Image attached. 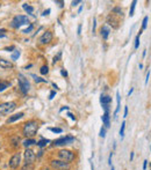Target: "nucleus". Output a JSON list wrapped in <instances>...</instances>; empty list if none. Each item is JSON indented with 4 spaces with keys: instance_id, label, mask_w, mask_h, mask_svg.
I'll list each match as a JSON object with an SVG mask.
<instances>
[{
    "instance_id": "nucleus-1",
    "label": "nucleus",
    "mask_w": 151,
    "mask_h": 170,
    "mask_svg": "<svg viewBox=\"0 0 151 170\" xmlns=\"http://www.w3.org/2000/svg\"><path fill=\"white\" fill-rule=\"evenodd\" d=\"M40 129V122L36 119H30L23 124L22 126V134L26 137V139H33L36 135L37 131Z\"/></svg>"
},
{
    "instance_id": "nucleus-2",
    "label": "nucleus",
    "mask_w": 151,
    "mask_h": 170,
    "mask_svg": "<svg viewBox=\"0 0 151 170\" xmlns=\"http://www.w3.org/2000/svg\"><path fill=\"white\" fill-rule=\"evenodd\" d=\"M57 157L58 160H62V161L66 162V163H71L72 161H75L76 154L75 152H72L70 149H59L57 152Z\"/></svg>"
},
{
    "instance_id": "nucleus-3",
    "label": "nucleus",
    "mask_w": 151,
    "mask_h": 170,
    "mask_svg": "<svg viewBox=\"0 0 151 170\" xmlns=\"http://www.w3.org/2000/svg\"><path fill=\"white\" fill-rule=\"evenodd\" d=\"M16 102L11 101V102H4L0 103V116H8L16 109Z\"/></svg>"
},
{
    "instance_id": "nucleus-4",
    "label": "nucleus",
    "mask_w": 151,
    "mask_h": 170,
    "mask_svg": "<svg viewBox=\"0 0 151 170\" xmlns=\"http://www.w3.org/2000/svg\"><path fill=\"white\" fill-rule=\"evenodd\" d=\"M29 23V19L26 15H16L14 16L13 20L9 23V27L13 29H19L22 24H28Z\"/></svg>"
},
{
    "instance_id": "nucleus-5",
    "label": "nucleus",
    "mask_w": 151,
    "mask_h": 170,
    "mask_svg": "<svg viewBox=\"0 0 151 170\" xmlns=\"http://www.w3.org/2000/svg\"><path fill=\"white\" fill-rule=\"evenodd\" d=\"M20 166H21V153L16 150L9 159L8 168L11 170H16L20 168Z\"/></svg>"
},
{
    "instance_id": "nucleus-6",
    "label": "nucleus",
    "mask_w": 151,
    "mask_h": 170,
    "mask_svg": "<svg viewBox=\"0 0 151 170\" xmlns=\"http://www.w3.org/2000/svg\"><path fill=\"white\" fill-rule=\"evenodd\" d=\"M18 83H19V89L20 92L22 93L23 95L28 94L29 89H30V83L28 81V79L22 74H19L18 75Z\"/></svg>"
},
{
    "instance_id": "nucleus-7",
    "label": "nucleus",
    "mask_w": 151,
    "mask_h": 170,
    "mask_svg": "<svg viewBox=\"0 0 151 170\" xmlns=\"http://www.w3.org/2000/svg\"><path fill=\"white\" fill-rule=\"evenodd\" d=\"M50 167L53 170H70V163L62 161V160H58V159H53L49 162Z\"/></svg>"
},
{
    "instance_id": "nucleus-8",
    "label": "nucleus",
    "mask_w": 151,
    "mask_h": 170,
    "mask_svg": "<svg viewBox=\"0 0 151 170\" xmlns=\"http://www.w3.org/2000/svg\"><path fill=\"white\" fill-rule=\"evenodd\" d=\"M75 141V138L71 137V135H65V137H62L59 139H56L53 141V146L55 147H59V146H65V145H69Z\"/></svg>"
},
{
    "instance_id": "nucleus-9",
    "label": "nucleus",
    "mask_w": 151,
    "mask_h": 170,
    "mask_svg": "<svg viewBox=\"0 0 151 170\" xmlns=\"http://www.w3.org/2000/svg\"><path fill=\"white\" fill-rule=\"evenodd\" d=\"M53 31L50 30L44 31L43 35L39 38V45H48V44H50L53 42Z\"/></svg>"
},
{
    "instance_id": "nucleus-10",
    "label": "nucleus",
    "mask_w": 151,
    "mask_h": 170,
    "mask_svg": "<svg viewBox=\"0 0 151 170\" xmlns=\"http://www.w3.org/2000/svg\"><path fill=\"white\" fill-rule=\"evenodd\" d=\"M23 159H25V163H33L34 164L36 161V154L30 148H26V150L23 153Z\"/></svg>"
},
{
    "instance_id": "nucleus-11",
    "label": "nucleus",
    "mask_w": 151,
    "mask_h": 170,
    "mask_svg": "<svg viewBox=\"0 0 151 170\" xmlns=\"http://www.w3.org/2000/svg\"><path fill=\"white\" fill-rule=\"evenodd\" d=\"M107 23L112 26V28L114 29H117L120 27V20H119V16H116L115 14L111 13L108 16H107Z\"/></svg>"
},
{
    "instance_id": "nucleus-12",
    "label": "nucleus",
    "mask_w": 151,
    "mask_h": 170,
    "mask_svg": "<svg viewBox=\"0 0 151 170\" xmlns=\"http://www.w3.org/2000/svg\"><path fill=\"white\" fill-rule=\"evenodd\" d=\"M21 144H22V141H21V138H20L19 135H13V137H11V139H9V145H11V147H12L14 150H19L20 145Z\"/></svg>"
},
{
    "instance_id": "nucleus-13",
    "label": "nucleus",
    "mask_w": 151,
    "mask_h": 170,
    "mask_svg": "<svg viewBox=\"0 0 151 170\" xmlns=\"http://www.w3.org/2000/svg\"><path fill=\"white\" fill-rule=\"evenodd\" d=\"M100 102H101L102 108L105 109V111H108V107H109V104L112 103V97L111 96H101Z\"/></svg>"
},
{
    "instance_id": "nucleus-14",
    "label": "nucleus",
    "mask_w": 151,
    "mask_h": 170,
    "mask_svg": "<svg viewBox=\"0 0 151 170\" xmlns=\"http://www.w3.org/2000/svg\"><path fill=\"white\" fill-rule=\"evenodd\" d=\"M0 67H1V68H5V70L13 68V63L11 60L4 59V58H0Z\"/></svg>"
},
{
    "instance_id": "nucleus-15",
    "label": "nucleus",
    "mask_w": 151,
    "mask_h": 170,
    "mask_svg": "<svg viewBox=\"0 0 151 170\" xmlns=\"http://www.w3.org/2000/svg\"><path fill=\"white\" fill-rule=\"evenodd\" d=\"M23 116H25V113H23V112L15 113V115H13V116H9V117L7 118L6 123H7V124H12V123L16 122V120H19V119H21Z\"/></svg>"
},
{
    "instance_id": "nucleus-16",
    "label": "nucleus",
    "mask_w": 151,
    "mask_h": 170,
    "mask_svg": "<svg viewBox=\"0 0 151 170\" xmlns=\"http://www.w3.org/2000/svg\"><path fill=\"white\" fill-rule=\"evenodd\" d=\"M102 123H103V125H105V127H109V112L108 111H105V113L102 115Z\"/></svg>"
},
{
    "instance_id": "nucleus-17",
    "label": "nucleus",
    "mask_w": 151,
    "mask_h": 170,
    "mask_svg": "<svg viewBox=\"0 0 151 170\" xmlns=\"http://www.w3.org/2000/svg\"><path fill=\"white\" fill-rule=\"evenodd\" d=\"M109 33H111V30H109V28L106 26H103L101 28V30H100V34H101V37L103 39H107L108 38V36H109Z\"/></svg>"
},
{
    "instance_id": "nucleus-18",
    "label": "nucleus",
    "mask_w": 151,
    "mask_h": 170,
    "mask_svg": "<svg viewBox=\"0 0 151 170\" xmlns=\"http://www.w3.org/2000/svg\"><path fill=\"white\" fill-rule=\"evenodd\" d=\"M36 142H37V141H35L34 139H25L22 141V146L25 148H29L33 145H36Z\"/></svg>"
},
{
    "instance_id": "nucleus-19",
    "label": "nucleus",
    "mask_w": 151,
    "mask_h": 170,
    "mask_svg": "<svg viewBox=\"0 0 151 170\" xmlns=\"http://www.w3.org/2000/svg\"><path fill=\"white\" fill-rule=\"evenodd\" d=\"M49 142H50L49 139H44V138H43V139L39 140V141L36 142V145H37V146H39L40 148H43V147H45V146L49 144Z\"/></svg>"
},
{
    "instance_id": "nucleus-20",
    "label": "nucleus",
    "mask_w": 151,
    "mask_h": 170,
    "mask_svg": "<svg viewBox=\"0 0 151 170\" xmlns=\"http://www.w3.org/2000/svg\"><path fill=\"white\" fill-rule=\"evenodd\" d=\"M22 8L25 9V11H26V12L29 14V15H33V12H34L33 6H30V5H28V4H23L22 5Z\"/></svg>"
},
{
    "instance_id": "nucleus-21",
    "label": "nucleus",
    "mask_w": 151,
    "mask_h": 170,
    "mask_svg": "<svg viewBox=\"0 0 151 170\" xmlns=\"http://www.w3.org/2000/svg\"><path fill=\"white\" fill-rule=\"evenodd\" d=\"M11 86V82L9 81H0V92H4L5 89Z\"/></svg>"
},
{
    "instance_id": "nucleus-22",
    "label": "nucleus",
    "mask_w": 151,
    "mask_h": 170,
    "mask_svg": "<svg viewBox=\"0 0 151 170\" xmlns=\"http://www.w3.org/2000/svg\"><path fill=\"white\" fill-rule=\"evenodd\" d=\"M21 170H35V166L33 163H23Z\"/></svg>"
},
{
    "instance_id": "nucleus-23",
    "label": "nucleus",
    "mask_w": 151,
    "mask_h": 170,
    "mask_svg": "<svg viewBox=\"0 0 151 170\" xmlns=\"http://www.w3.org/2000/svg\"><path fill=\"white\" fill-rule=\"evenodd\" d=\"M112 13L115 14L116 16H122L123 15V12H122L121 7H114V8L112 9Z\"/></svg>"
},
{
    "instance_id": "nucleus-24",
    "label": "nucleus",
    "mask_w": 151,
    "mask_h": 170,
    "mask_svg": "<svg viewBox=\"0 0 151 170\" xmlns=\"http://www.w3.org/2000/svg\"><path fill=\"white\" fill-rule=\"evenodd\" d=\"M40 73L42 75H45L49 73V67H48V65H43L42 67L40 68Z\"/></svg>"
},
{
    "instance_id": "nucleus-25",
    "label": "nucleus",
    "mask_w": 151,
    "mask_h": 170,
    "mask_svg": "<svg viewBox=\"0 0 151 170\" xmlns=\"http://www.w3.org/2000/svg\"><path fill=\"white\" fill-rule=\"evenodd\" d=\"M31 78H34V81L35 82H47V80L45 79H42V78H40V76H37V75H35V74H31Z\"/></svg>"
},
{
    "instance_id": "nucleus-26",
    "label": "nucleus",
    "mask_w": 151,
    "mask_h": 170,
    "mask_svg": "<svg viewBox=\"0 0 151 170\" xmlns=\"http://www.w3.org/2000/svg\"><path fill=\"white\" fill-rule=\"evenodd\" d=\"M116 97H117V107H116L115 112H114V117H115V118H116V115H117V112H119V110H120V94H119V93L116 94Z\"/></svg>"
},
{
    "instance_id": "nucleus-27",
    "label": "nucleus",
    "mask_w": 151,
    "mask_h": 170,
    "mask_svg": "<svg viewBox=\"0 0 151 170\" xmlns=\"http://www.w3.org/2000/svg\"><path fill=\"white\" fill-rule=\"evenodd\" d=\"M148 20H149V18H148V16H145V18L143 19V24H142V30L140 31V34H138V36L141 35V34H142V31L144 30V29H145V28H147V26H148Z\"/></svg>"
},
{
    "instance_id": "nucleus-28",
    "label": "nucleus",
    "mask_w": 151,
    "mask_h": 170,
    "mask_svg": "<svg viewBox=\"0 0 151 170\" xmlns=\"http://www.w3.org/2000/svg\"><path fill=\"white\" fill-rule=\"evenodd\" d=\"M135 7H136V1L134 0L133 2H131V7H130V12H129V15H130V16H133V15H134V12H135Z\"/></svg>"
},
{
    "instance_id": "nucleus-29",
    "label": "nucleus",
    "mask_w": 151,
    "mask_h": 170,
    "mask_svg": "<svg viewBox=\"0 0 151 170\" xmlns=\"http://www.w3.org/2000/svg\"><path fill=\"white\" fill-rule=\"evenodd\" d=\"M125 129H126V123L123 122L121 124V129H120V135L121 138H123V135H125Z\"/></svg>"
},
{
    "instance_id": "nucleus-30",
    "label": "nucleus",
    "mask_w": 151,
    "mask_h": 170,
    "mask_svg": "<svg viewBox=\"0 0 151 170\" xmlns=\"http://www.w3.org/2000/svg\"><path fill=\"white\" fill-rule=\"evenodd\" d=\"M19 57H20V51H15L14 53H12L11 58H12V60H16Z\"/></svg>"
},
{
    "instance_id": "nucleus-31",
    "label": "nucleus",
    "mask_w": 151,
    "mask_h": 170,
    "mask_svg": "<svg viewBox=\"0 0 151 170\" xmlns=\"http://www.w3.org/2000/svg\"><path fill=\"white\" fill-rule=\"evenodd\" d=\"M50 131L53 132V133H62L63 130L62 129H59V127H51V129H50Z\"/></svg>"
},
{
    "instance_id": "nucleus-32",
    "label": "nucleus",
    "mask_w": 151,
    "mask_h": 170,
    "mask_svg": "<svg viewBox=\"0 0 151 170\" xmlns=\"http://www.w3.org/2000/svg\"><path fill=\"white\" fill-rule=\"evenodd\" d=\"M61 57H62V52H58L57 56H55V57H53V64H56L57 61H59V59H61Z\"/></svg>"
},
{
    "instance_id": "nucleus-33",
    "label": "nucleus",
    "mask_w": 151,
    "mask_h": 170,
    "mask_svg": "<svg viewBox=\"0 0 151 170\" xmlns=\"http://www.w3.org/2000/svg\"><path fill=\"white\" fill-rule=\"evenodd\" d=\"M33 29H34V26H33V24H29V27H28L27 29H25V30H22V33L23 34H29Z\"/></svg>"
},
{
    "instance_id": "nucleus-34",
    "label": "nucleus",
    "mask_w": 151,
    "mask_h": 170,
    "mask_svg": "<svg viewBox=\"0 0 151 170\" xmlns=\"http://www.w3.org/2000/svg\"><path fill=\"white\" fill-rule=\"evenodd\" d=\"M100 137H102V138L106 137V127L105 126L101 127V130H100Z\"/></svg>"
},
{
    "instance_id": "nucleus-35",
    "label": "nucleus",
    "mask_w": 151,
    "mask_h": 170,
    "mask_svg": "<svg viewBox=\"0 0 151 170\" xmlns=\"http://www.w3.org/2000/svg\"><path fill=\"white\" fill-rule=\"evenodd\" d=\"M140 46V36H136V38H135V49H138Z\"/></svg>"
},
{
    "instance_id": "nucleus-36",
    "label": "nucleus",
    "mask_w": 151,
    "mask_h": 170,
    "mask_svg": "<svg viewBox=\"0 0 151 170\" xmlns=\"http://www.w3.org/2000/svg\"><path fill=\"white\" fill-rule=\"evenodd\" d=\"M5 51H12V50H15V46L14 45H12V46H7V48L4 49Z\"/></svg>"
},
{
    "instance_id": "nucleus-37",
    "label": "nucleus",
    "mask_w": 151,
    "mask_h": 170,
    "mask_svg": "<svg viewBox=\"0 0 151 170\" xmlns=\"http://www.w3.org/2000/svg\"><path fill=\"white\" fill-rule=\"evenodd\" d=\"M61 74H62L64 78H66V76H67V72L65 70H62V71H61Z\"/></svg>"
},
{
    "instance_id": "nucleus-38",
    "label": "nucleus",
    "mask_w": 151,
    "mask_h": 170,
    "mask_svg": "<svg viewBox=\"0 0 151 170\" xmlns=\"http://www.w3.org/2000/svg\"><path fill=\"white\" fill-rule=\"evenodd\" d=\"M56 95V92H51L50 93V95H49V100H53V96Z\"/></svg>"
},
{
    "instance_id": "nucleus-39",
    "label": "nucleus",
    "mask_w": 151,
    "mask_h": 170,
    "mask_svg": "<svg viewBox=\"0 0 151 170\" xmlns=\"http://www.w3.org/2000/svg\"><path fill=\"white\" fill-rule=\"evenodd\" d=\"M55 2H56V4L59 5V7H63V6H64V1H57V0H56Z\"/></svg>"
},
{
    "instance_id": "nucleus-40",
    "label": "nucleus",
    "mask_w": 151,
    "mask_h": 170,
    "mask_svg": "<svg viewBox=\"0 0 151 170\" xmlns=\"http://www.w3.org/2000/svg\"><path fill=\"white\" fill-rule=\"evenodd\" d=\"M81 1L80 0H76V1H72V6H77L78 4H80Z\"/></svg>"
},
{
    "instance_id": "nucleus-41",
    "label": "nucleus",
    "mask_w": 151,
    "mask_h": 170,
    "mask_svg": "<svg viewBox=\"0 0 151 170\" xmlns=\"http://www.w3.org/2000/svg\"><path fill=\"white\" fill-rule=\"evenodd\" d=\"M40 170H53V169H51V168H49V167L44 166V167H42V168H40Z\"/></svg>"
},
{
    "instance_id": "nucleus-42",
    "label": "nucleus",
    "mask_w": 151,
    "mask_h": 170,
    "mask_svg": "<svg viewBox=\"0 0 151 170\" xmlns=\"http://www.w3.org/2000/svg\"><path fill=\"white\" fill-rule=\"evenodd\" d=\"M67 116H69V117L71 118L72 120H76V117H75V116H73V115H72V113H70V112H69V113H67Z\"/></svg>"
},
{
    "instance_id": "nucleus-43",
    "label": "nucleus",
    "mask_w": 151,
    "mask_h": 170,
    "mask_svg": "<svg viewBox=\"0 0 151 170\" xmlns=\"http://www.w3.org/2000/svg\"><path fill=\"white\" fill-rule=\"evenodd\" d=\"M147 166H148V161L145 160V161H144V163H143V170L147 169Z\"/></svg>"
},
{
    "instance_id": "nucleus-44",
    "label": "nucleus",
    "mask_w": 151,
    "mask_h": 170,
    "mask_svg": "<svg viewBox=\"0 0 151 170\" xmlns=\"http://www.w3.org/2000/svg\"><path fill=\"white\" fill-rule=\"evenodd\" d=\"M112 156H113V153L109 154V159H108V163H109V164H112Z\"/></svg>"
},
{
    "instance_id": "nucleus-45",
    "label": "nucleus",
    "mask_w": 151,
    "mask_h": 170,
    "mask_svg": "<svg viewBox=\"0 0 151 170\" xmlns=\"http://www.w3.org/2000/svg\"><path fill=\"white\" fill-rule=\"evenodd\" d=\"M127 116H128V108H127V107H126L125 108V116H123V117H127Z\"/></svg>"
},
{
    "instance_id": "nucleus-46",
    "label": "nucleus",
    "mask_w": 151,
    "mask_h": 170,
    "mask_svg": "<svg viewBox=\"0 0 151 170\" xmlns=\"http://www.w3.org/2000/svg\"><path fill=\"white\" fill-rule=\"evenodd\" d=\"M49 13H50V9H47V11H44V12H43V15H49Z\"/></svg>"
},
{
    "instance_id": "nucleus-47",
    "label": "nucleus",
    "mask_w": 151,
    "mask_h": 170,
    "mask_svg": "<svg viewBox=\"0 0 151 170\" xmlns=\"http://www.w3.org/2000/svg\"><path fill=\"white\" fill-rule=\"evenodd\" d=\"M149 76H150V72H148V74H147V79H145V85H147L148 81H149Z\"/></svg>"
},
{
    "instance_id": "nucleus-48",
    "label": "nucleus",
    "mask_w": 151,
    "mask_h": 170,
    "mask_svg": "<svg viewBox=\"0 0 151 170\" xmlns=\"http://www.w3.org/2000/svg\"><path fill=\"white\" fill-rule=\"evenodd\" d=\"M6 29H4V28H2V29H0V35H2V34H4V33H6Z\"/></svg>"
},
{
    "instance_id": "nucleus-49",
    "label": "nucleus",
    "mask_w": 151,
    "mask_h": 170,
    "mask_svg": "<svg viewBox=\"0 0 151 170\" xmlns=\"http://www.w3.org/2000/svg\"><path fill=\"white\" fill-rule=\"evenodd\" d=\"M133 92H134V89H133V88H131V89H130V90H129V93H128V96H130V95H131V94H133Z\"/></svg>"
},
{
    "instance_id": "nucleus-50",
    "label": "nucleus",
    "mask_w": 151,
    "mask_h": 170,
    "mask_svg": "<svg viewBox=\"0 0 151 170\" xmlns=\"http://www.w3.org/2000/svg\"><path fill=\"white\" fill-rule=\"evenodd\" d=\"M80 33H81V26L78 27V34H80Z\"/></svg>"
},
{
    "instance_id": "nucleus-51",
    "label": "nucleus",
    "mask_w": 151,
    "mask_h": 170,
    "mask_svg": "<svg viewBox=\"0 0 151 170\" xmlns=\"http://www.w3.org/2000/svg\"><path fill=\"white\" fill-rule=\"evenodd\" d=\"M67 109H69L67 107H64V108H62V109H61V111H64V110H67Z\"/></svg>"
},
{
    "instance_id": "nucleus-52",
    "label": "nucleus",
    "mask_w": 151,
    "mask_h": 170,
    "mask_svg": "<svg viewBox=\"0 0 151 170\" xmlns=\"http://www.w3.org/2000/svg\"><path fill=\"white\" fill-rule=\"evenodd\" d=\"M134 159V153H131V155H130V161H133Z\"/></svg>"
},
{
    "instance_id": "nucleus-53",
    "label": "nucleus",
    "mask_w": 151,
    "mask_h": 170,
    "mask_svg": "<svg viewBox=\"0 0 151 170\" xmlns=\"http://www.w3.org/2000/svg\"><path fill=\"white\" fill-rule=\"evenodd\" d=\"M112 170H115V169H114V167H112Z\"/></svg>"
},
{
    "instance_id": "nucleus-54",
    "label": "nucleus",
    "mask_w": 151,
    "mask_h": 170,
    "mask_svg": "<svg viewBox=\"0 0 151 170\" xmlns=\"http://www.w3.org/2000/svg\"><path fill=\"white\" fill-rule=\"evenodd\" d=\"M0 161H1V157H0Z\"/></svg>"
},
{
    "instance_id": "nucleus-55",
    "label": "nucleus",
    "mask_w": 151,
    "mask_h": 170,
    "mask_svg": "<svg viewBox=\"0 0 151 170\" xmlns=\"http://www.w3.org/2000/svg\"><path fill=\"white\" fill-rule=\"evenodd\" d=\"M0 6H1V4H0Z\"/></svg>"
}]
</instances>
